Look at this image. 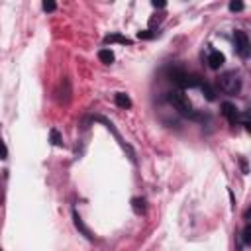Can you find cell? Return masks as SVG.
Returning a JSON list of instances; mask_svg holds the SVG:
<instances>
[{
	"label": "cell",
	"instance_id": "9c48e42d",
	"mask_svg": "<svg viewBox=\"0 0 251 251\" xmlns=\"http://www.w3.org/2000/svg\"><path fill=\"white\" fill-rule=\"evenodd\" d=\"M73 218H75V226H76V227H78V229H80V231H82V233H84V235H86L88 239H92V233H90V229H88V227H86V226L82 224L80 216H78V214L75 212V214H73Z\"/></svg>",
	"mask_w": 251,
	"mask_h": 251
},
{
	"label": "cell",
	"instance_id": "5b68a950",
	"mask_svg": "<svg viewBox=\"0 0 251 251\" xmlns=\"http://www.w3.org/2000/svg\"><path fill=\"white\" fill-rule=\"evenodd\" d=\"M226 63V57H224V53H220V51H210V55H208V65H210V69H220L222 65Z\"/></svg>",
	"mask_w": 251,
	"mask_h": 251
},
{
	"label": "cell",
	"instance_id": "277c9868",
	"mask_svg": "<svg viewBox=\"0 0 251 251\" xmlns=\"http://www.w3.org/2000/svg\"><path fill=\"white\" fill-rule=\"evenodd\" d=\"M222 114L227 118V122H229L231 126H235V124L239 122V114H237V108H235L231 102H224V104H222Z\"/></svg>",
	"mask_w": 251,
	"mask_h": 251
},
{
	"label": "cell",
	"instance_id": "8fae6325",
	"mask_svg": "<svg viewBox=\"0 0 251 251\" xmlns=\"http://www.w3.org/2000/svg\"><path fill=\"white\" fill-rule=\"evenodd\" d=\"M202 90L206 92V98H208V100H214V90H212L208 84H202Z\"/></svg>",
	"mask_w": 251,
	"mask_h": 251
},
{
	"label": "cell",
	"instance_id": "ac0fdd59",
	"mask_svg": "<svg viewBox=\"0 0 251 251\" xmlns=\"http://www.w3.org/2000/svg\"><path fill=\"white\" fill-rule=\"evenodd\" d=\"M153 6H155V8H163V6H165V2H157V0H155V2H153Z\"/></svg>",
	"mask_w": 251,
	"mask_h": 251
},
{
	"label": "cell",
	"instance_id": "7c38bea8",
	"mask_svg": "<svg viewBox=\"0 0 251 251\" xmlns=\"http://www.w3.org/2000/svg\"><path fill=\"white\" fill-rule=\"evenodd\" d=\"M51 139H53V145H63V143H61V137H59V133H57V129H51Z\"/></svg>",
	"mask_w": 251,
	"mask_h": 251
},
{
	"label": "cell",
	"instance_id": "e0dca14e",
	"mask_svg": "<svg viewBox=\"0 0 251 251\" xmlns=\"http://www.w3.org/2000/svg\"><path fill=\"white\" fill-rule=\"evenodd\" d=\"M243 243H249V226H245L243 229Z\"/></svg>",
	"mask_w": 251,
	"mask_h": 251
},
{
	"label": "cell",
	"instance_id": "7a4b0ae2",
	"mask_svg": "<svg viewBox=\"0 0 251 251\" xmlns=\"http://www.w3.org/2000/svg\"><path fill=\"white\" fill-rule=\"evenodd\" d=\"M169 102L175 106V110L178 114H182V116H190L192 114V104H190V100H188V96L184 92H180V90L178 92H171Z\"/></svg>",
	"mask_w": 251,
	"mask_h": 251
},
{
	"label": "cell",
	"instance_id": "9a60e30c",
	"mask_svg": "<svg viewBox=\"0 0 251 251\" xmlns=\"http://www.w3.org/2000/svg\"><path fill=\"white\" fill-rule=\"evenodd\" d=\"M137 37H139V39H151V37H153V33H149V29H145V31H139V33H137Z\"/></svg>",
	"mask_w": 251,
	"mask_h": 251
},
{
	"label": "cell",
	"instance_id": "ba28073f",
	"mask_svg": "<svg viewBox=\"0 0 251 251\" xmlns=\"http://www.w3.org/2000/svg\"><path fill=\"white\" fill-rule=\"evenodd\" d=\"M98 59H100L104 65H110V63H114V53H112L110 49H100V51H98Z\"/></svg>",
	"mask_w": 251,
	"mask_h": 251
},
{
	"label": "cell",
	"instance_id": "5bb4252c",
	"mask_svg": "<svg viewBox=\"0 0 251 251\" xmlns=\"http://www.w3.org/2000/svg\"><path fill=\"white\" fill-rule=\"evenodd\" d=\"M6 157H8V149H6L4 141L0 139V159H6Z\"/></svg>",
	"mask_w": 251,
	"mask_h": 251
},
{
	"label": "cell",
	"instance_id": "4fadbf2b",
	"mask_svg": "<svg viewBox=\"0 0 251 251\" xmlns=\"http://www.w3.org/2000/svg\"><path fill=\"white\" fill-rule=\"evenodd\" d=\"M229 10L231 12H239V10H243V4L241 2H229Z\"/></svg>",
	"mask_w": 251,
	"mask_h": 251
},
{
	"label": "cell",
	"instance_id": "52a82bcc",
	"mask_svg": "<svg viewBox=\"0 0 251 251\" xmlns=\"http://www.w3.org/2000/svg\"><path fill=\"white\" fill-rule=\"evenodd\" d=\"M114 102H116V106H120V108H124V110L131 106L129 96H127V94H124V92H118V94L114 96Z\"/></svg>",
	"mask_w": 251,
	"mask_h": 251
},
{
	"label": "cell",
	"instance_id": "8992f818",
	"mask_svg": "<svg viewBox=\"0 0 251 251\" xmlns=\"http://www.w3.org/2000/svg\"><path fill=\"white\" fill-rule=\"evenodd\" d=\"M104 43H106V45H108V43H126V45H129L131 41H129L127 37L120 35V33H110V35L104 37Z\"/></svg>",
	"mask_w": 251,
	"mask_h": 251
},
{
	"label": "cell",
	"instance_id": "2e32d148",
	"mask_svg": "<svg viewBox=\"0 0 251 251\" xmlns=\"http://www.w3.org/2000/svg\"><path fill=\"white\" fill-rule=\"evenodd\" d=\"M43 10L45 12H53L55 10V2H43Z\"/></svg>",
	"mask_w": 251,
	"mask_h": 251
},
{
	"label": "cell",
	"instance_id": "30bf717a",
	"mask_svg": "<svg viewBox=\"0 0 251 251\" xmlns=\"http://www.w3.org/2000/svg\"><path fill=\"white\" fill-rule=\"evenodd\" d=\"M131 208H133V212L139 216V214H143L145 212V200L143 198H133L131 200Z\"/></svg>",
	"mask_w": 251,
	"mask_h": 251
},
{
	"label": "cell",
	"instance_id": "d6986e66",
	"mask_svg": "<svg viewBox=\"0 0 251 251\" xmlns=\"http://www.w3.org/2000/svg\"><path fill=\"white\" fill-rule=\"evenodd\" d=\"M0 251H4V249H0Z\"/></svg>",
	"mask_w": 251,
	"mask_h": 251
},
{
	"label": "cell",
	"instance_id": "6da1fadb",
	"mask_svg": "<svg viewBox=\"0 0 251 251\" xmlns=\"http://www.w3.org/2000/svg\"><path fill=\"white\" fill-rule=\"evenodd\" d=\"M218 84H220V88H222L226 94H229V96H233V94H237V92L241 90V78H239V75H237L235 71H227V73L220 75Z\"/></svg>",
	"mask_w": 251,
	"mask_h": 251
},
{
	"label": "cell",
	"instance_id": "3957f363",
	"mask_svg": "<svg viewBox=\"0 0 251 251\" xmlns=\"http://www.w3.org/2000/svg\"><path fill=\"white\" fill-rule=\"evenodd\" d=\"M233 41H235V51L239 53V57L247 59L249 57V37H247V33L241 31V29H235Z\"/></svg>",
	"mask_w": 251,
	"mask_h": 251
}]
</instances>
